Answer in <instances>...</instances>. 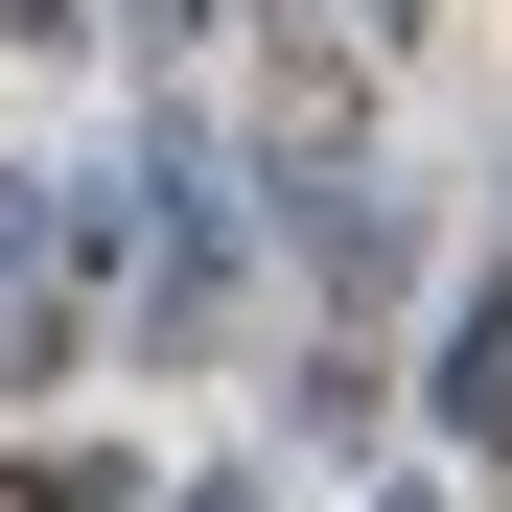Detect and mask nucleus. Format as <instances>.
I'll return each mask as SVG.
<instances>
[{"label":"nucleus","instance_id":"nucleus-1","mask_svg":"<svg viewBox=\"0 0 512 512\" xmlns=\"http://www.w3.org/2000/svg\"><path fill=\"white\" fill-rule=\"evenodd\" d=\"M443 419H466V443H512V280L443 326Z\"/></svg>","mask_w":512,"mask_h":512},{"label":"nucleus","instance_id":"nucleus-2","mask_svg":"<svg viewBox=\"0 0 512 512\" xmlns=\"http://www.w3.org/2000/svg\"><path fill=\"white\" fill-rule=\"evenodd\" d=\"M0 512H117V466H0Z\"/></svg>","mask_w":512,"mask_h":512},{"label":"nucleus","instance_id":"nucleus-3","mask_svg":"<svg viewBox=\"0 0 512 512\" xmlns=\"http://www.w3.org/2000/svg\"><path fill=\"white\" fill-rule=\"evenodd\" d=\"M24 233H47V210H24V163H0V280H24Z\"/></svg>","mask_w":512,"mask_h":512},{"label":"nucleus","instance_id":"nucleus-4","mask_svg":"<svg viewBox=\"0 0 512 512\" xmlns=\"http://www.w3.org/2000/svg\"><path fill=\"white\" fill-rule=\"evenodd\" d=\"M187 512H256V489H233V466H210V489H187Z\"/></svg>","mask_w":512,"mask_h":512},{"label":"nucleus","instance_id":"nucleus-5","mask_svg":"<svg viewBox=\"0 0 512 512\" xmlns=\"http://www.w3.org/2000/svg\"><path fill=\"white\" fill-rule=\"evenodd\" d=\"M373 512H419V489H373Z\"/></svg>","mask_w":512,"mask_h":512}]
</instances>
